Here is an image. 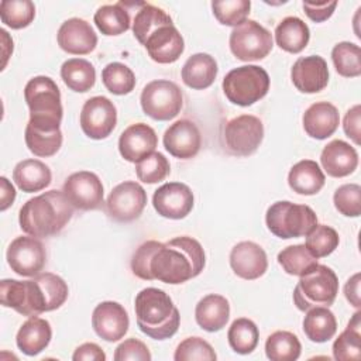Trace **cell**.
<instances>
[{
    "instance_id": "74e56055",
    "label": "cell",
    "mask_w": 361,
    "mask_h": 361,
    "mask_svg": "<svg viewBox=\"0 0 361 361\" xmlns=\"http://www.w3.org/2000/svg\"><path fill=\"white\" fill-rule=\"evenodd\" d=\"M230 347L238 354H250L255 350L259 338L258 327L247 317L235 319L227 333Z\"/></svg>"
},
{
    "instance_id": "52a82bcc",
    "label": "cell",
    "mask_w": 361,
    "mask_h": 361,
    "mask_svg": "<svg viewBox=\"0 0 361 361\" xmlns=\"http://www.w3.org/2000/svg\"><path fill=\"white\" fill-rule=\"evenodd\" d=\"M265 221L274 235L286 240L306 235L317 224V216L306 204L281 200L268 207Z\"/></svg>"
},
{
    "instance_id": "ab89813d",
    "label": "cell",
    "mask_w": 361,
    "mask_h": 361,
    "mask_svg": "<svg viewBox=\"0 0 361 361\" xmlns=\"http://www.w3.org/2000/svg\"><path fill=\"white\" fill-rule=\"evenodd\" d=\"M276 259L286 274L295 276L305 275L317 264V258H314L307 251L305 244H296L283 248L278 254Z\"/></svg>"
},
{
    "instance_id": "7c38bea8",
    "label": "cell",
    "mask_w": 361,
    "mask_h": 361,
    "mask_svg": "<svg viewBox=\"0 0 361 361\" xmlns=\"http://www.w3.org/2000/svg\"><path fill=\"white\" fill-rule=\"evenodd\" d=\"M145 204L147 192L144 188L134 180H126L113 188L104 207L113 220L127 223L138 219Z\"/></svg>"
},
{
    "instance_id": "5bb4252c",
    "label": "cell",
    "mask_w": 361,
    "mask_h": 361,
    "mask_svg": "<svg viewBox=\"0 0 361 361\" xmlns=\"http://www.w3.org/2000/svg\"><path fill=\"white\" fill-rule=\"evenodd\" d=\"M11 271L21 276L38 275L47 261V252L39 240L35 237H17L11 241L6 254Z\"/></svg>"
},
{
    "instance_id": "e0dca14e",
    "label": "cell",
    "mask_w": 361,
    "mask_h": 361,
    "mask_svg": "<svg viewBox=\"0 0 361 361\" xmlns=\"http://www.w3.org/2000/svg\"><path fill=\"white\" fill-rule=\"evenodd\" d=\"M92 326L96 334L106 341H118L128 330L130 320L126 309L113 300L99 303L92 314Z\"/></svg>"
},
{
    "instance_id": "484cf974",
    "label": "cell",
    "mask_w": 361,
    "mask_h": 361,
    "mask_svg": "<svg viewBox=\"0 0 361 361\" xmlns=\"http://www.w3.org/2000/svg\"><path fill=\"white\" fill-rule=\"evenodd\" d=\"M51 337L52 329L49 322L37 316H30V319L21 324L16 343L25 355L32 357L48 347Z\"/></svg>"
},
{
    "instance_id": "1f68e13d",
    "label": "cell",
    "mask_w": 361,
    "mask_h": 361,
    "mask_svg": "<svg viewBox=\"0 0 361 361\" xmlns=\"http://www.w3.org/2000/svg\"><path fill=\"white\" fill-rule=\"evenodd\" d=\"M337 331L336 316L329 307L319 306L307 310L303 319V333L313 343H326Z\"/></svg>"
},
{
    "instance_id": "d4e9b609",
    "label": "cell",
    "mask_w": 361,
    "mask_h": 361,
    "mask_svg": "<svg viewBox=\"0 0 361 361\" xmlns=\"http://www.w3.org/2000/svg\"><path fill=\"white\" fill-rule=\"evenodd\" d=\"M338 124V110L329 102H316L303 114V128L309 137L316 140H326L333 135Z\"/></svg>"
},
{
    "instance_id": "7dc6e473",
    "label": "cell",
    "mask_w": 361,
    "mask_h": 361,
    "mask_svg": "<svg viewBox=\"0 0 361 361\" xmlns=\"http://www.w3.org/2000/svg\"><path fill=\"white\" fill-rule=\"evenodd\" d=\"M175 361H216L217 355L213 347L200 337H188L179 343L173 354Z\"/></svg>"
},
{
    "instance_id": "9c48e42d",
    "label": "cell",
    "mask_w": 361,
    "mask_h": 361,
    "mask_svg": "<svg viewBox=\"0 0 361 361\" xmlns=\"http://www.w3.org/2000/svg\"><path fill=\"white\" fill-rule=\"evenodd\" d=\"M140 102L147 116L158 121H166L180 113L183 96L176 83L166 79H158L145 85Z\"/></svg>"
},
{
    "instance_id": "7402d4cb",
    "label": "cell",
    "mask_w": 361,
    "mask_h": 361,
    "mask_svg": "<svg viewBox=\"0 0 361 361\" xmlns=\"http://www.w3.org/2000/svg\"><path fill=\"white\" fill-rule=\"evenodd\" d=\"M230 267L234 274L243 279H258L268 268L267 254L258 244L241 241L231 248Z\"/></svg>"
},
{
    "instance_id": "ffe728a7",
    "label": "cell",
    "mask_w": 361,
    "mask_h": 361,
    "mask_svg": "<svg viewBox=\"0 0 361 361\" xmlns=\"http://www.w3.org/2000/svg\"><path fill=\"white\" fill-rule=\"evenodd\" d=\"M148 55L158 63H172L179 59L185 49V42L178 28L172 24H164L152 31L145 42Z\"/></svg>"
},
{
    "instance_id": "7bdbcfd3",
    "label": "cell",
    "mask_w": 361,
    "mask_h": 361,
    "mask_svg": "<svg viewBox=\"0 0 361 361\" xmlns=\"http://www.w3.org/2000/svg\"><path fill=\"white\" fill-rule=\"evenodd\" d=\"M340 243L338 233L326 224H316L307 234L305 247L314 258L330 255Z\"/></svg>"
},
{
    "instance_id": "b9f144b4",
    "label": "cell",
    "mask_w": 361,
    "mask_h": 361,
    "mask_svg": "<svg viewBox=\"0 0 361 361\" xmlns=\"http://www.w3.org/2000/svg\"><path fill=\"white\" fill-rule=\"evenodd\" d=\"M102 80L106 89L113 94H127L135 86L134 72L121 62H111L102 71Z\"/></svg>"
},
{
    "instance_id": "603a6c76",
    "label": "cell",
    "mask_w": 361,
    "mask_h": 361,
    "mask_svg": "<svg viewBox=\"0 0 361 361\" xmlns=\"http://www.w3.org/2000/svg\"><path fill=\"white\" fill-rule=\"evenodd\" d=\"M158 137L152 127L145 123H135L127 127L118 140V151L128 162H138L154 152Z\"/></svg>"
},
{
    "instance_id": "f5cc1de1",
    "label": "cell",
    "mask_w": 361,
    "mask_h": 361,
    "mask_svg": "<svg viewBox=\"0 0 361 361\" xmlns=\"http://www.w3.org/2000/svg\"><path fill=\"white\" fill-rule=\"evenodd\" d=\"M360 124H361V106H353L344 116L343 128L348 138H351L357 145L360 144Z\"/></svg>"
},
{
    "instance_id": "ee69618b",
    "label": "cell",
    "mask_w": 361,
    "mask_h": 361,
    "mask_svg": "<svg viewBox=\"0 0 361 361\" xmlns=\"http://www.w3.org/2000/svg\"><path fill=\"white\" fill-rule=\"evenodd\" d=\"M25 144L28 149L37 157H52L62 145V133L56 131H41L27 124L25 127Z\"/></svg>"
},
{
    "instance_id": "8fae6325",
    "label": "cell",
    "mask_w": 361,
    "mask_h": 361,
    "mask_svg": "<svg viewBox=\"0 0 361 361\" xmlns=\"http://www.w3.org/2000/svg\"><path fill=\"white\" fill-rule=\"evenodd\" d=\"M262 138V121L251 114H241L228 120L223 130L224 148L237 157H248L254 154Z\"/></svg>"
},
{
    "instance_id": "30bf717a",
    "label": "cell",
    "mask_w": 361,
    "mask_h": 361,
    "mask_svg": "<svg viewBox=\"0 0 361 361\" xmlns=\"http://www.w3.org/2000/svg\"><path fill=\"white\" fill-rule=\"evenodd\" d=\"M230 49L240 61H259L265 58L272 47V34L254 20H245L230 32Z\"/></svg>"
},
{
    "instance_id": "d590c367",
    "label": "cell",
    "mask_w": 361,
    "mask_h": 361,
    "mask_svg": "<svg viewBox=\"0 0 361 361\" xmlns=\"http://www.w3.org/2000/svg\"><path fill=\"white\" fill-rule=\"evenodd\" d=\"M299 338L285 330H279L268 336L265 341V354L271 361H295L300 355Z\"/></svg>"
},
{
    "instance_id": "7a4b0ae2",
    "label": "cell",
    "mask_w": 361,
    "mask_h": 361,
    "mask_svg": "<svg viewBox=\"0 0 361 361\" xmlns=\"http://www.w3.org/2000/svg\"><path fill=\"white\" fill-rule=\"evenodd\" d=\"M206 257L200 243L192 237H175L152 252L149 274L152 279L178 285L197 276L204 268Z\"/></svg>"
},
{
    "instance_id": "4dcf8cb0",
    "label": "cell",
    "mask_w": 361,
    "mask_h": 361,
    "mask_svg": "<svg viewBox=\"0 0 361 361\" xmlns=\"http://www.w3.org/2000/svg\"><path fill=\"white\" fill-rule=\"evenodd\" d=\"M309 27L299 17H285L275 28V41L278 47L290 54L303 51L309 42Z\"/></svg>"
},
{
    "instance_id": "836d02e7",
    "label": "cell",
    "mask_w": 361,
    "mask_h": 361,
    "mask_svg": "<svg viewBox=\"0 0 361 361\" xmlns=\"http://www.w3.org/2000/svg\"><path fill=\"white\" fill-rule=\"evenodd\" d=\"M127 3L118 1L116 4H106L94 13V24L104 35H120L130 28V14Z\"/></svg>"
},
{
    "instance_id": "db71d44e",
    "label": "cell",
    "mask_w": 361,
    "mask_h": 361,
    "mask_svg": "<svg viewBox=\"0 0 361 361\" xmlns=\"http://www.w3.org/2000/svg\"><path fill=\"white\" fill-rule=\"evenodd\" d=\"M72 360L73 361H104L106 354L97 344L85 343L75 350Z\"/></svg>"
},
{
    "instance_id": "11a10c76",
    "label": "cell",
    "mask_w": 361,
    "mask_h": 361,
    "mask_svg": "<svg viewBox=\"0 0 361 361\" xmlns=\"http://www.w3.org/2000/svg\"><path fill=\"white\" fill-rule=\"evenodd\" d=\"M360 274H354L345 283L344 286V295L345 299L354 306V307H360L361 306V299H360Z\"/></svg>"
},
{
    "instance_id": "2e32d148",
    "label": "cell",
    "mask_w": 361,
    "mask_h": 361,
    "mask_svg": "<svg viewBox=\"0 0 361 361\" xmlns=\"http://www.w3.org/2000/svg\"><path fill=\"white\" fill-rule=\"evenodd\" d=\"M152 204L162 217L180 220L193 209V193L190 188L180 182H169L159 186L154 196Z\"/></svg>"
},
{
    "instance_id": "e575fe53",
    "label": "cell",
    "mask_w": 361,
    "mask_h": 361,
    "mask_svg": "<svg viewBox=\"0 0 361 361\" xmlns=\"http://www.w3.org/2000/svg\"><path fill=\"white\" fill-rule=\"evenodd\" d=\"M333 357L338 361L360 360L361 357V313L355 312L345 330L333 343Z\"/></svg>"
},
{
    "instance_id": "bcb514c9",
    "label": "cell",
    "mask_w": 361,
    "mask_h": 361,
    "mask_svg": "<svg viewBox=\"0 0 361 361\" xmlns=\"http://www.w3.org/2000/svg\"><path fill=\"white\" fill-rule=\"evenodd\" d=\"M171 171L169 162L161 152H152L144 157L135 165L137 178L144 183H157L164 180Z\"/></svg>"
},
{
    "instance_id": "9a60e30c",
    "label": "cell",
    "mask_w": 361,
    "mask_h": 361,
    "mask_svg": "<svg viewBox=\"0 0 361 361\" xmlns=\"http://www.w3.org/2000/svg\"><path fill=\"white\" fill-rule=\"evenodd\" d=\"M65 196L75 209L94 210L103 203V185L99 176L89 171L69 175L63 183Z\"/></svg>"
},
{
    "instance_id": "f35d334b",
    "label": "cell",
    "mask_w": 361,
    "mask_h": 361,
    "mask_svg": "<svg viewBox=\"0 0 361 361\" xmlns=\"http://www.w3.org/2000/svg\"><path fill=\"white\" fill-rule=\"evenodd\" d=\"M331 59L338 75L357 78L361 75V49L357 44L343 41L334 45Z\"/></svg>"
},
{
    "instance_id": "6da1fadb",
    "label": "cell",
    "mask_w": 361,
    "mask_h": 361,
    "mask_svg": "<svg viewBox=\"0 0 361 361\" xmlns=\"http://www.w3.org/2000/svg\"><path fill=\"white\" fill-rule=\"evenodd\" d=\"M66 282L52 274L42 272L30 281L3 279L0 282L1 305L23 316H38L61 307L68 299Z\"/></svg>"
},
{
    "instance_id": "9f6ffc18",
    "label": "cell",
    "mask_w": 361,
    "mask_h": 361,
    "mask_svg": "<svg viewBox=\"0 0 361 361\" xmlns=\"http://www.w3.org/2000/svg\"><path fill=\"white\" fill-rule=\"evenodd\" d=\"M0 183H1V204H0V210L4 212L7 207H10L16 199V189L14 186L7 180V178L1 176L0 178Z\"/></svg>"
},
{
    "instance_id": "4fadbf2b",
    "label": "cell",
    "mask_w": 361,
    "mask_h": 361,
    "mask_svg": "<svg viewBox=\"0 0 361 361\" xmlns=\"http://www.w3.org/2000/svg\"><path fill=\"white\" fill-rule=\"evenodd\" d=\"M117 123V110L104 96H94L85 102L80 111L82 131L92 140H103L111 134Z\"/></svg>"
},
{
    "instance_id": "8d00e7d4",
    "label": "cell",
    "mask_w": 361,
    "mask_h": 361,
    "mask_svg": "<svg viewBox=\"0 0 361 361\" xmlns=\"http://www.w3.org/2000/svg\"><path fill=\"white\" fill-rule=\"evenodd\" d=\"M164 24H172V18L162 8L148 3H142L133 23V32L137 41L144 45L147 37Z\"/></svg>"
},
{
    "instance_id": "f907efd6",
    "label": "cell",
    "mask_w": 361,
    "mask_h": 361,
    "mask_svg": "<svg viewBox=\"0 0 361 361\" xmlns=\"http://www.w3.org/2000/svg\"><path fill=\"white\" fill-rule=\"evenodd\" d=\"M114 360L116 361H126V360H134V361H149L151 354L148 347L137 340V338H127L114 351Z\"/></svg>"
},
{
    "instance_id": "44dd1931",
    "label": "cell",
    "mask_w": 361,
    "mask_h": 361,
    "mask_svg": "<svg viewBox=\"0 0 361 361\" xmlns=\"http://www.w3.org/2000/svg\"><path fill=\"white\" fill-rule=\"evenodd\" d=\"M58 45L68 54L86 55L97 45V35L92 25L82 18H69L58 30Z\"/></svg>"
},
{
    "instance_id": "5b68a950",
    "label": "cell",
    "mask_w": 361,
    "mask_h": 361,
    "mask_svg": "<svg viewBox=\"0 0 361 361\" xmlns=\"http://www.w3.org/2000/svg\"><path fill=\"white\" fill-rule=\"evenodd\" d=\"M24 99L30 109L28 126L41 131L61 130L62 103L56 83L48 76H35L24 89Z\"/></svg>"
},
{
    "instance_id": "ba28073f",
    "label": "cell",
    "mask_w": 361,
    "mask_h": 361,
    "mask_svg": "<svg viewBox=\"0 0 361 361\" xmlns=\"http://www.w3.org/2000/svg\"><path fill=\"white\" fill-rule=\"evenodd\" d=\"M269 90L267 71L257 65H244L230 71L223 79L226 97L237 106H251Z\"/></svg>"
},
{
    "instance_id": "8992f818",
    "label": "cell",
    "mask_w": 361,
    "mask_h": 361,
    "mask_svg": "<svg viewBox=\"0 0 361 361\" xmlns=\"http://www.w3.org/2000/svg\"><path fill=\"white\" fill-rule=\"evenodd\" d=\"M338 292V278L326 265L316 264L309 272L300 276L293 290V302L302 312L312 307H329L336 300Z\"/></svg>"
},
{
    "instance_id": "f6af8a7d",
    "label": "cell",
    "mask_w": 361,
    "mask_h": 361,
    "mask_svg": "<svg viewBox=\"0 0 361 361\" xmlns=\"http://www.w3.org/2000/svg\"><path fill=\"white\" fill-rule=\"evenodd\" d=\"M250 0H223L212 3L213 14L219 23L230 27H237L244 23L250 14Z\"/></svg>"
},
{
    "instance_id": "cb8c5ba5",
    "label": "cell",
    "mask_w": 361,
    "mask_h": 361,
    "mask_svg": "<svg viewBox=\"0 0 361 361\" xmlns=\"http://www.w3.org/2000/svg\"><path fill=\"white\" fill-rule=\"evenodd\" d=\"M320 162L327 175L333 178H343L355 171L358 165V154L348 142L343 140H333L323 148Z\"/></svg>"
},
{
    "instance_id": "ac0fdd59",
    "label": "cell",
    "mask_w": 361,
    "mask_h": 361,
    "mask_svg": "<svg viewBox=\"0 0 361 361\" xmlns=\"http://www.w3.org/2000/svg\"><path fill=\"white\" fill-rule=\"evenodd\" d=\"M164 147L175 158H193L202 147V135L197 126L188 118L175 121L164 134Z\"/></svg>"
},
{
    "instance_id": "d6986e66",
    "label": "cell",
    "mask_w": 361,
    "mask_h": 361,
    "mask_svg": "<svg viewBox=\"0 0 361 361\" xmlns=\"http://www.w3.org/2000/svg\"><path fill=\"white\" fill-rule=\"evenodd\" d=\"M290 78L299 92L317 93L329 83L327 62L319 55L302 56L293 63Z\"/></svg>"
},
{
    "instance_id": "277c9868",
    "label": "cell",
    "mask_w": 361,
    "mask_h": 361,
    "mask_svg": "<svg viewBox=\"0 0 361 361\" xmlns=\"http://www.w3.org/2000/svg\"><path fill=\"white\" fill-rule=\"evenodd\" d=\"M135 317L140 330L154 340L172 337L179 329V310L166 292L145 288L135 296Z\"/></svg>"
},
{
    "instance_id": "f546056e",
    "label": "cell",
    "mask_w": 361,
    "mask_h": 361,
    "mask_svg": "<svg viewBox=\"0 0 361 361\" xmlns=\"http://www.w3.org/2000/svg\"><path fill=\"white\" fill-rule=\"evenodd\" d=\"M51 179L52 173L49 166L39 159H24L18 162L13 171V180L27 193L45 189L51 183Z\"/></svg>"
},
{
    "instance_id": "83f0119b",
    "label": "cell",
    "mask_w": 361,
    "mask_h": 361,
    "mask_svg": "<svg viewBox=\"0 0 361 361\" xmlns=\"http://www.w3.org/2000/svg\"><path fill=\"white\" fill-rule=\"evenodd\" d=\"M182 80L186 86L202 90L213 85L217 76V62L209 54H195L182 66Z\"/></svg>"
},
{
    "instance_id": "d6a6232c",
    "label": "cell",
    "mask_w": 361,
    "mask_h": 361,
    "mask_svg": "<svg viewBox=\"0 0 361 361\" xmlns=\"http://www.w3.org/2000/svg\"><path fill=\"white\" fill-rule=\"evenodd\" d=\"M61 78L71 90L85 93L94 86L96 69L83 58H72L62 63Z\"/></svg>"
},
{
    "instance_id": "f1b7e54d",
    "label": "cell",
    "mask_w": 361,
    "mask_h": 361,
    "mask_svg": "<svg viewBox=\"0 0 361 361\" xmlns=\"http://www.w3.org/2000/svg\"><path fill=\"white\" fill-rule=\"evenodd\" d=\"M324 173L319 164L312 159H303L295 164L288 175L290 189L299 195L312 196L324 186Z\"/></svg>"
},
{
    "instance_id": "681fc988",
    "label": "cell",
    "mask_w": 361,
    "mask_h": 361,
    "mask_svg": "<svg viewBox=\"0 0 361 361\" xmlns=\"http://www.w3.org/2000/svg\"><path fill=\"white\" fill-rule=\"evenodd\" d=\"M161 245L159 241L149 240L142 243L134 252L131 258V271L135 276L145 281H152V276L149 274V258L152 252Z\"/></svg>"
},
{
    "instance_id": "4316f807",
    "label": "cell",
    "mask_w": 361,
    "mask_h": 361,
    "mask_svg": "<svg viewBox=\"0 0 361 361\" xmlns=\"http://www.w3.org/2000/svg\"><path fill=\"white\" fill-rule=\"evenodd\" d=\"M195 317L203 330L210 333L219 331L227 324L230 317L228 300L221 295H206L197 302Z\"/></svg>"
},
{
    "instance_id": "816d5d0a",
    "label": "cell",
    "mask_w": 361,
    "mask_h": 361,
    "mask_svg": "<svg viewBox=\"0 0 361 361\" xmlns=\"http://www.w3.org/2000/svg\"><path fill=\"white\" fill-rule=\"evenodd\" d=\"M302 6L310 20L314 23H322L331 17L337 7V1H303Z\"/></svg>"
},
{
    "instance_id": "60d3db41",
    "label": "cell",
    "mask_w": 361,
    "mask_h": 361,
    "mask_svg": "<svg viewBox=\"0 0 361 361\" xmlns=\"http://www.w3.org/2000/svg\"><path fill=\"white\" fill-rule=\"evenodd\" d=\"M35 17V6L30 0H3L0 3V18L7 27L21 30L28 27Z\"/></svg>"
},
{
    "instance_id": "c3c4849f",
    "label": "cell",
    "mask_w": 361,
    "mask_h": 361,
    "mask_svg": "<svg viewBox=\"0 0 361 361\" xmlns=\"http://www.w3.org/2000/svg\"><path fill=\"white\" fill-rule=\"evenodd\" d=\"M333 202L336 209L347 217L361 214V188L357 183H345L336 189Z\"/></svg>"
},
{
    "instance_id": "3957f363",
    "label": "cell",
    "mask_w": 361,
    "mask_h": 361,
    "mask_svg": "<svg viewBox=\"0 0 361 361\" xmlns=\"http://www.w3.org/2000/svg\"><path fill=\"white\" fill-rule=\"evenodd\" d=\"M73 209L63 192L52 189L27 200L20 209L18 223L28 235H55L72 219Z\"/></svg>"
}]
</instances>
